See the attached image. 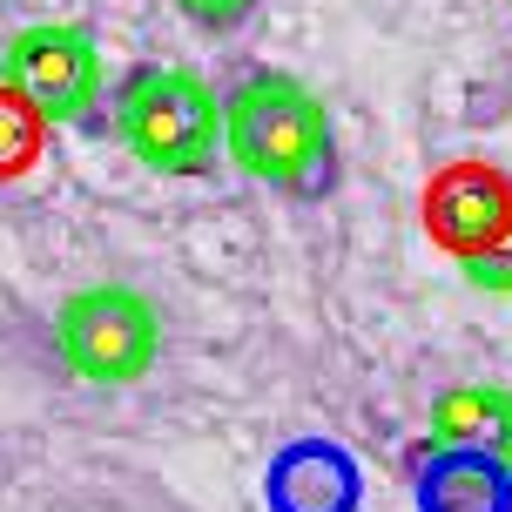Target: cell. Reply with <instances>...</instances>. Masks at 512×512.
I'll return each instance as SVG.
<instances>
[{
    "mask_svg": "<svg viewBox=\"0 0 512 512\" xmlns=\"http://www.w3.org/2000/svg\"><path fill=\"white\" fill-rule=\"evenodd\" d=\"M223 155L277 196H331L337 189V128L310 81L283 68H250L223 95Z\"/></svg>",
    "mask_w": 512,
    "mask_h": 512,
    "instance_id": "6da1fadb",
    "label": "cell"
},
{
    "mask_svg": "<svg viewBox=\"0 0 512 512\" xmlns=\"http://www.w3.org/2000/svg\"><path fill=\"white\" fill-rule=\"evenodd\" d=\"M108 122L128 142V155L155 176L196 182L223 155V95L182 61H142L115 81Z\"/></svg>",
    "mask_w": 512,
    "mask_h": 512,
    "instance_id": "7a4b0ae2",
    "label": "cell"
},
{
    "mask_svg": "<svg viewBox=\"0 0 512 512\" xmlns=\"http://www.w3.org/2000/svg\"><path fill=\"white\" fill-rule=\"evenodd\" d=\"M0 88L27 102L34 122L54 128H102L108 115V75L95 34L75 21H27L0 48Z\"/></svg>",
    "mask_w": 512,
    "mask_h": 512,
    "instance_id": "3957f363",
    "label": "cell"
},
{
    "mask_svg": "<svg viewBox=\"0 0 512 512\" xmlns=\"http://www.w3.org/2000/svg\"><path fill=\"white\" fill-rule=\"evenodd\" d=\"M54 344L88 384H142L162 358V317L128 283H88L54 310Z\"/></svg>",
    "mask_w": 512,
    "mask_h": 512,
    "instance_id": "277c9868",
    "label": "cell"
},
{
    "mask_svg": "<svg viewBox=\"0 0 512 512\" xmlns=\"http://www.w3.org/2000/svg\"><path fill=\"white\" fill-rule=\"evenodd\" d=\"M425 230L459 263L499 250L512 236V176L492 162H445L425 182Z\"/></svg>",
    "mask_w": 512,
    "mask_h": 512,
    "instance_id": "5b68a950",
    "label": "cell"
},
{
    "mask_svg": "<svg viewBox=\"0 0 512 512\" xmlns=\"http://www.w3.org/2000/svg\"><path fill=\"white\" fill-rule=\"evenodd\" d=\"M263 506L270 512H358L364 472L337 438H290L263 472Z\"/></svg>",
    "mask_w": 512,
    "mask_h": 512,
    "instance_id": "8992f818",
    "label": "cell"
},
{
    "mask_svg": "<svg viewBox=\"0 0 512 512\" xmlns=\"http://www.w3.org/2000/svg\"><path fill=\"white\" fill-rule=\"evenodd\" d=\"M411 506L418 512H512V465L499 452L425 438L411 452Z\"/></svg>",
    "mask_w": 512,
    "mask_h": 512,
    "instance_id": "52a82bcc",
    "label": "cell"
},
{
    "mask_svg": "<svg viewBox=\"0 0 512 512\" xmlns=\"http://www.w3.org/2000/svg\"><path fill=\"white\" fill-rule=\"evenodd\" d=\"M432 438L438 445H472L499 452L512 465V391L499 384H452L432 398Z\"/></svg>",
    "mask_w": 512,
    "mask_h": 512,
    "instance_id": "ba28073f",
    "label": "cell"
},
{
    "mask_svg": "<svg viewBox=\"0 0 512 512\" xmlns=\"http://www.w3.org/2000/svg\"><path fill=\"white\" fill-rule=\"evenodd\" d=\"M176 7H182L196 27H203V34H236V27L250 21L263 0H176Z\"/></svg>",
    "mask_w": 512,
    "mask_h": 512,
    "instance_id": "9c48e42d",
    "label": "cell"
},
{
    "mask_svg": "<svg viewBox=\"0 0 512 512\" xmlns=\"http://www.w3.org/2000/svg\"><path fill=\"white\" fill-rule=\"evenodd\" d=\"M459 270H465V283H472V290H492V297H512V236L499 243V250H486V256H465Z\"/></svg>",
    "mask_w": 512,
    "mask_h": 512,
    "instance_id": "30bf717a",
    "label": "cell"
},
{
    "mask_svg": "<svg viewBox=\"0 0 512 512\" xmlns=\"http://www.w3.org/2000/svg\"><path fill=\"white\" fill-rule=\"evenodd\" d=\"M34 155V135H27V115L14 102H0V169H21Z\"/></svg>",
    "mask_w": 512,
    "mask_h": 512,
    "instance_id": "8fae6325",
    "label": "cell"
}]
</instances>
